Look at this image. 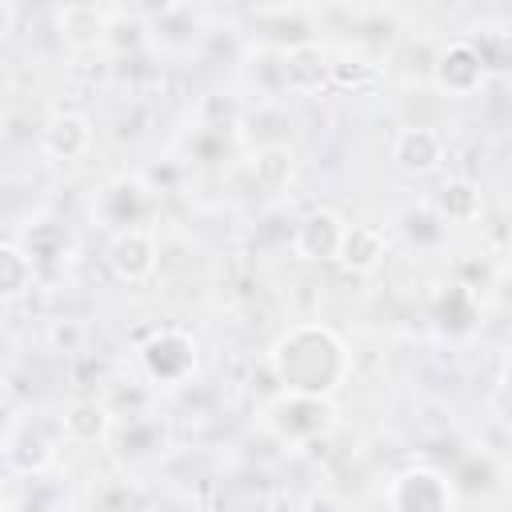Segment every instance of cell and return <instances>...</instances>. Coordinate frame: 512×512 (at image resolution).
Masks as SVG:
<instances>
[{
    "mask_svg": "<svg viewBox=\"0 0 512 512\" xmlns=\"http://www.w3.org/2000/svg\"><path fill=\"white\" fill-rule=\"evenodd\" d=\"M268 372L276 376L280 392L332 396L352 372V352L336 328H328L320 320H304L272 340Z\"/></svg>",
    "mask_w": 512,
    "mask_h": 512,
    "instance_id": "cell-1",
    "label": "cell"
},
{
    "mask_svg": "<svg viewBox=\"0 0 512 512\" xmlns=\"http://www.w3.org/2000/svg\"><path fill=\"white\" fill-rule=\"evenodd\" d=\"M260 424L268 436L284 448H308L324 440L336 428V404L332 396H300V392H276L260 408Z\"/></svg>",
    "mask_w": 512,
    "mask_h": 512,
    "instance_id": "cell-2",
    "label": "cell"
},
{
    "mask_svg": "<svg viewBox=\"0 0 512 512\" xmlns=\"http://www.w3.org/2000/svg\"><path fill=\"white\" fill-rule=\"evenodd\" d=\"M156 200H160V192L152 188L148 176H140V172H120V176H112V180L96 192V200H92V220H96L100 228H108L112 236H116V232H128V228H148V216L156 212Z\"/></svg>",
    "mask_w": 512,
    "mask_h": 512,
    "instance_id": "cell-3",
    "label": "cell"
},
{
    "mask_svg": "<svg viewBox=\"0 0 512 512\" xmlns=\"http://www.w3.org/2000/svg\"><path fill=\"white\" fill-rule=\"evenodd\" d=\"M136 360H140V372H144V380L152 388H180V384L192 380V372L200 364V348L180 328H156L140 344Z\"/></svg>",
    "mask_w": 512,
    "mask_h": 512,
    "instance_id": "cell-4",
    "label": "cell"
},
{
    "mask_svg": "<svg viewBox=\"0 0 512 512\" xmlns=\"http://www.w3.org/2000/svg\"><path fill=\"white\" fill-rule=\"evenodd\" d=\"M384 500H388V512H456L460 496L444 468L412 464L388 480Z\"/></svg>",
    "mask_w": 512,
    "mask_h": 512,
    "instance_id": "cell-5",
    "label": "cell"
},
{
    "mask_svg": "<svg viewBox=\"0 0 512 512\" xmlns=\"http://www.w3.org/2000/svg\"><path fill=\"white\" fill-rule=\"evenodd\" d=\"M488 76L492 72L480 60V52H476V44L468 36H456V40L440 44V52L432 56V84L448 100H468V96L484 92Z\"/></svg>",
    "mask_w": 512,
    "mask_h": 512,
    "instance_id": "cell-6",
    "label": "cell"
},
{
    "mask_svg": "<svg viewBox=\"0 0 512 512\" xmlns=\"http://www.w3.org/2000/svg\"><path fill=\"white\" fill-rule=\"evenodd\" d=\"M248 20H252V36H256L264 48H272L276 56L312 44V32H316V12L304 8V4H268V8H252Z\"/></svg>",
    "mask_w": 512,
    "mask_h": 512,
    "instance_id": "cell-7",
    "label": "cell"
},
{
    "mask_svg": "<svg viewBox=\"0 0 512 512\" xmlns=\"http://www.w3.org/2000/svg\"><path fill=\"white\" fill-rule=\"evenodd\" d=\"M108 268L124 284H144L160 268V244L152 228H128L108 240Z\"/></svg>",
    "mask_w": 512,
    "mask_h": 512,
    "instance_id": "cell-8",
    "label": "cell"
},
{
    "mask_svg": "<svg viewBox=\"0 0 512 512\" xmlns=\"http://www.w3.org/2000/svg\"><path fill=\"white\" fill-rule=\"evenodd\" d=\"M344 228H348V220L336 208H312L292 228V252H296V260H308V264L336 260L340 240H344Z\"/></svg>",
    "mask_w": 512,
    "mask_h": 512,
    "instance_id": "cell-9",
    "label": "cell"
},
{
    "mask_svg": "<svg viewBox=\"0 0 512 512\" xmlns=\"http://www.w3.org/2000/svg\"><path fill=\"white\" fill-rule=\"evenodd\" d=\"M392 164L408 176H432L444 164V136L428 124H408L392 140Z\"/></svg>",
    "mask_w": 512,
    "mask_h": 512,
    "instance_id": "cell-10",
    "label": "cell"
},
{
    "mask_svg": "<svg viewBox=\"0 0 512 512\" xmlns=\"http://www.w3.org/2000/svg\"><path fill=\"white\" fill-rule=\"evenodd\" d=\"M112 432H116V416H112L108 400L80 396L60 412V440H68V444H80V448L104 444Z\"/></svg>",
    "mask_w": 512,
    "mask_h": 512,
    "instance_id": "cell-11",
    "label": "cell"
},
{
    "mask_svg": "<svg viewBox=\"0 0 512 512\" xmlns=\"http://www.w3.org/2000/svg\"><path fill=\"white\" fill-rule=\"evenodd\" d=\"M56 444H60V440L48 436L40 424H24V420H16V428L8 432L0 456H4V464H8L12 472H20V476H36V472H44V468L56 460Z\"/></svg>",
    "mask_w": 512,
    "mask_h": 512,
    "instance_id": "cell-12",
    "label": "cell"
},
{
    "mask_svg": "<svg viewBox=\"0 0 512 512\" xmlns=\"http://www.w3.org/2000/svg\"><path fill=\"white\" fill-rule=\"evenodd\" d=\"M280 76H284V88H288V92L312 96V92H320V88L332 80V60H328V52L312 40V44L292 48V52L280 56Z\"/></svg>",
    "mask_w": 512,
    "mask_h": 512,
    "instance_id": "cell-13",
    "label": "cell"
},
{
    "mask_svg": "<svg viewBox=\"0 0 512 512\" xmlns=\"http://www.w3.org/2000/svg\"><path fill=\"white\" fill-rule=\"evenodd\" d=\"M384 256H388V232L380 224H348L344 228L336 264H344L356 276H368L384 264Z\"/></svg>",
    "mask_w": 512,
    "mask_h": 512,
    "instance_id": "cell-14",
    "label": "cell"
},
{
    "mask_svg": "<svg viewBox=\"0 0 512 512\" xmlns=\"http://www.w3.org/2000/svg\"><path fill=\"white\" fill-rule=\"evenodd\" d=\"M40 148L52 160H84L92 152V124L80 112H56L44 132H40Z\"/></svg>",
    "mask_w": 512,
    "mask_h": 512,
    "instance_id": "cell-15",
    "label": "cell"
},
{
    "mask_svg": "<svg viewBox=\"0 0 512 512\" xmlns=\"http://www.w3.org/2000/svg\"><path fill=\"white\" fill-rule=\"evenodd\" d=\"M428 204H432V212H436L444 224H472V220H480V212H484L480 184L468 180V176H448V180H440V188H436V196H432Z\"/></svg>",
    "mask_w": 512,
    "mask_h": 512,
    "instance_id": "cell-16",
    "label": "cell"
},
{
    "mask_svg": "<svg viewBox=\"0 0 512 512\" xmlns=\"http://www.w3.org/2000/svg\"><path fill=\"white\" fill-rule=\"evenodd\" d=\"M168 444V424L160 416H128V424L116 432V452L128 460H152Z\"/></svg>",
    "mask_w": 512,
    "mask_h": 512,
    "instance_id": "cell-17",
    "label": "cell"
},
{
    "mask_svg": "<svg viewBox=\"0 0 512 512\" xmlns=\"http://www.w3.org/2000/svg\"><path fill=\"white\" fill-rule=\"evenodd\" d=\"M148 496L128 476H100L88 488V512H144Z\"/></svg>",
    "mask_w": 512,
    "mask_h": 512,
    "instance_id": "cell-18",
    "label": "cell"
},
{
    "mask_svg": "<svg viewBox=\"0 0 512 512\" xmlns=\"http://www.w3.org/2000/svg\"><path fill=\"white\" fill-rule=\"evenodd\" d=\"M36 284V264L16 240H0V304L28 296Z\"/></svg>",
    "mask_w": 512,
    "mask_h": 512,
    "instance_id": "cell-19",
    "label": "cell"
},
{
    "mask_svg": "<svg viewBox=\"0 0 512 512\" xmlns=\"http://www.w3.org/2000/svg\"><path fill=\"white\" fill-rule=\"evenodd\" d=\"M400 232H404V240H408L412 248L428 252V248H440V244H444L448 224L432 212L428 200H420V204H408V208L400 212Z\"/></svg>",
    "mask_w": 512,
    "mask_h": 512,
    "instance_id": "cell-20",
    "label": "cell"
},
{
    "mask_svg": "<svg viewBox=\"0 0 512 512\" xmlns=\"http://www.w3.org/2000/svg\"><path fill=\"white\" fill-rule=\"evenodd\" d=\"M252 172H256V184L264 192H280L292 184V172H296V156L288 144H264L256 156H252Z\"/></svg>",
    "mask_w": 512,
    "mask_h": 512,
    "instance_id": "cell-21",
    "label": "cell"
},
{
    "mask_svg": "<svg viewBox=\"0 0 512 512\" xmlns=\"http://www.w3.org/2000/svg\"><path fill=\"white\" fill-rule=\"evenodd\" d=\"M104 24H108V8H92V4H76L60 12V32L72 44H100L104 40Z\"/></svg>",
    "mask_w": 512,
    "mask_h": 512,
    "instance_id": "cell-22",
    "label": "cell"
},
{
    "mask_svg": "<svg viewBox=\"0 0 512 512\" xmlns=\"http://www.w3.org/2000/svg\"><path fill=\"white\" fill-rule=\"evenodd\" d=\"M28 256H32V264H36V272H40V264L44 260H56V256H64V248H68V236H64V228L60 224H52V220H40V224H32L28 232H24V240H16Z\"/></svg>",
    "mask_w": 512,
    "mask_h": 512,
    "instance_id": "cell-23",
    "label": "cell"
},
{
    "mask_svg": "<svg viewBox=\"0 0 512 512\" xmlns=\"http://www.w3.org/2000/svg\"><path fill=\"white\" fill-rule=\"evenodd\" d=\"M16 420H20V412H16V400H12V392L0 384V448H4L8 432L16 428Z\"/></svg>",
    "mask_w": 512,
    "mask_h": 512,
    "instance_id": "cell-24",
    "label": "cell"
},
{
    "mask_svg": "<svg viewBox=\"0 0 512 512\" xmlns=\"http://www.w3.org/2000/svg\"><path fill=\"white\" fill-rule=\"evenodd\" d=\"M300 512H348V508H344V500L332 496V492H312V496L300 504Z\"/></svg>",
    "mask_w": 512,
    "mask_h": 512,
    "instance_id": "cell-25",
    "label": "cell"
},
{
    "mask_svg": "<svg viewBox=\"0 0 512 512\" xmlns=\"http://www.w3.org/2000/svg\"><path fill=\"white\" fill-rule=\"evenodd\" d=\"M4 356H8V336L0 332V364H4Z\"/></svg>",
    "mask_w": 512,
    "mask_h": 512,
    "instance_id": "cell-26",
    "label": "cell"
}]
</instances>
